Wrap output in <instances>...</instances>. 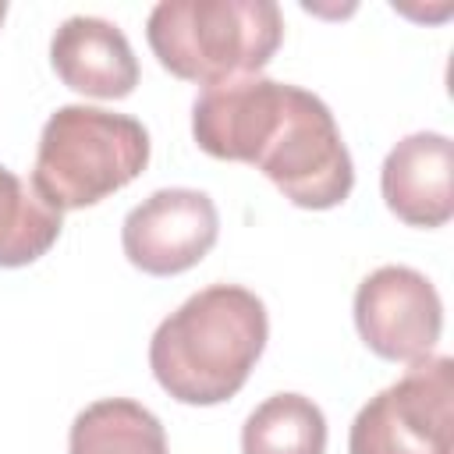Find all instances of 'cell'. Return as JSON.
Segmentation results:
<instances>
[{"mask_svg":"<svg viewBox=\"0 0 454 454\" xmlns=\"http://www.w3.org/2000/svg\"><path fill=\"white\" fill-rule=\"evenodd\" d=\"M192 135L213 160L262 170L298 209H333L351 195V153L309 89L262 74L209 85L192 103Z\"/></svg>","mask_w":454,"mask_h":454,"instance_id":"cell-1","label":"cell"},{"mask_svg":"<svg viewBox=\"0 0 454 454\" xmlns=\"http://www.w3.org/2000/svg\"><path fill=\"white\" fill-rule=\"evenodd\" d=\"M270 337L266 305L238 284H213L181 301L149 340L156 383L181 404H220L255 369Z\"/></svg>","mask_w":454,"mask_h":454,"instance_id":"cell-2","label":"cell"},{"mask_svg":"<svg viewBox=\"0 0 454 454\" xmlns=\"http://www.w3.org/2000/svg\"><path fill=\"white\" fill-rule=\"evenodd\" d=\"M145 39L163 71L209 89L259 74L284 43V14L273 0H160Z\"/></svg>","mask_w":454,"mask_h":454,"instance_id":"cell-3","label":"cell"},{"mask_svg":"<svg viewBox=\"0 0 454 454\" xmlns=\"http://www.w3.org/2000/svg\"><path fill=\"white\" fill-rule=\"evenodd\" d=\"M149 163V131L128 114L71 103L39 135L32 188L57 213L85 209L131 184Z\"/></svg>","mask_w":454,"mask_h":454,"instance_id":"cell-4","label":"cell"},{"mask_svg":"<svg viewBox=\"0 0 454 454\" xmlns=\"http://www.w3.org/2000/svg\"><path fill=\"white\" fill-rule=\"evenodd\" d=\"M454 450V362L429 355L397 383L369 397L348 433V454H450Z\"/></svg>","mask_w":454,"mask_h":454,"instance_id":"cell-5","label":"cell"},{"mask_svg":"<svg viewBox=\"0 0 454 454\" xmlns=\"http://www.w3.org/2000/svg\"><path fill=\"white\" fill-rule=\"evenodd\" d=\"M355 326L365 348L387 362H422L443 330L433 280L411 266H380L355 291Z\"/></svg>","mask_w":454,"mask_h":454,"instance_id":"cell-6","label":"cell"},{"mask_svg":"<svg viewBox=\"0 0 454 454\" xmlns=\"http://www.w3.org/2000/svg\"><path fill=\"white\" fill-rule=\"evenodd\" d=\"M220 234V213L199 188H160L142 199L121 227L124 255L149 277H174L199 266Z\"/></svg>","mask_w":454,"mask_h":454,"instance_id":"cell-7","label":"cell"},{"mask_svg":"<svg viewBox=\"0 0 454 454\" xmlns=\"http://www.w3.org/2000/svg\"><path fill=\"white\" fill-rule=\"evenodd\" d=\"M387 209L408 227H443L454 216V145L440 131L401 138L380 170Z\"/></svg>","mask_w":454,"mask_h":454,"instance_id":"cell-8","label":"cell"},{"mask_svg":"<svg viewBox=\"0 0 454 454\" xmlns=\"http://www.w3.org/2000/svg\"><path fill=\"white\" fill-rule=\"evenodd\" d=\"M50 64L67 89L92 99H124L138 85V60L128 35L92 14L60 21L50 39Z\"/></svg>","mask_w":454,"mask_h":454,"instance_id":"cell-9","label":"cell"},{"mask_svg":"<svg viewBox=\"0 0 454 454\" xmlns=\"http://www.w3.org/2000/svg\"><path fill=\"white\" fill-rule=\"evenodd\" d=\"M67 454H170L160 419L131 397H103L82 408L67 433Z\"/></svg>","mask_w":454,"mask_h":454,"instance_id":"cell-10","label":"cell"},{"mask_svg":"<svg viewBox=\"0 0 454 454\" xmlns=\"http://www.w3.org/2000/svg\"><path fill=\"white\" fill-rule=\"evenodd\" d=\"M60 213L14 170L0 167V270L43 259L60 238Z\"/></svg>","mask_w":454,"mask_h":454,"instance_id":"cell-11","label":"cell"},{"mask_svg":"<svg viewBox=\"0 0 454 454\" xmlns=\"http://www.w3.org/2000/svg\"><path fill=\"white\" fill-rule=\"evenodd\" d=\"M326 419L312 397L273 394L241 426V454H323Z\"/></svg>","mask_w":454,"mask_h":454,"instance_id":"cell-12","label":"cell"},{"mask_svg":"<svg viewBox=\"0 0 454 454\" xmlns=\"http://www.w3.org/2000/svg\"><path fill=\"white\" fill-rule=\"evenodd\" d=\"M4 18H7V4L0 0V25H4Z\"/></svg>","mask_w":454,"mask_h":454,"instance_id":"cell-13","label":"cell"}]
</instances>
